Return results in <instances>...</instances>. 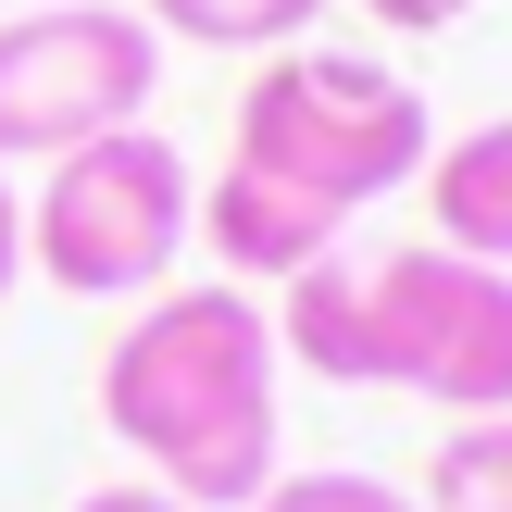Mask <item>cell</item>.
Returning <instances> with one entry per match:
<instances>
[{
    "instance_id": "obj_1",
    "label": "cell",
    "mask_w": 512,
    "mask_h": 512,
    "mask_svg": "<svg viewBox=\"0 0 512 512\" xmlns=\"http://www.w3.org/2000/svg\"><path fill=\"white\" fill-rule=\"evenodd\" d=\"M275 375H288V350H275L263 288L200 275V288L125 300V338L100 350L88 400L113 425V450H138V488L188 512H250L288 475L275 463Z\"/></svg>"
},
{
    "instance_id": "obj_2",
    "label": "cell",
    "mask_w": 512,
    "mask_h": 512,
    "mask_svg": "<svg viewBox=\"0 0 512 512\" xmlns=\"http://www.w3.org/2000/svg\"><path fill=\"white\" fill-rule=\"evenodd\" d=\"M425 150H438V113L400 63H375V50H263V75L238 88V150L225 163L275 175L325 213H375L425 175Z\"/></svg>"
},
{
    "instance_id": "obj_3",
    "label": "cell",
    "mask_w": 512,
    "mask_h": 512,
    "mask_svg": "<svg viewBox=\"0 0 512 512\" xmlns=\"http://www.w3.org/2000/svg\"><path fill=\"white\" fill-rule=\"evenodd\" d=\"M188 213H200L188 150L150 138V125H113V138L38 163L25 275L63 288V300H150V288H175V263H188Z\"/></svg>"
},
{
    "instance_id": "obj_4",
    "label": "cell",
    "mask_w": 512,
    "mask_h": 512,
    "mask_svg": "<svg viewBox=\"0 0 512 512\" xmlns=\"http://www.w3.org/2000/svg\"><path fill=\"white\" fill-rule=\"evenodd\" d=\"M175 50L138 25V0H38L0 13V163H63V150L150 125Z\"/></svg>"
},
{
    "instance_id": "obj_5",
    "label": "cell",
    "mask_w": 512,
    "mask_h": 512,
    "mask_svg": "<svg viewBox=\"0 0 512 512\" xmlns=\"http://www.w3.org/2000/svg\"><path fill=\"white\" fill-rule=\"evenodd\" d=\"M363 313H375V388H413L425 413L475 425L512 413V275L475 250H363Z\"/></svg>"
},
{
    "instance_id": "obj_6",
    "label": "cell",
    "mask_w": 512,
    "mask_h": 512,
    "mask_svg": "<svg viewBox=\"0 0 512 512\" xmlns=\"http://www.w3.org/2000/svg\"><path fill=\"white\" fill-rule=\"evenodd\" d=\"M338 225L350 213H325V200H300V188H275V175L225 163L213 188H200V213H188V250H213L225 288H288V275H313L325 250H338Z\"/></svg>"
},
{
    "instance_id": "obj_7",
    "label": "cell",
    "mask_w": 512,
    "mask_h": 512,
    "mask_svg": "<svg viewBox=\"0 0 512 512\" xmlns=\"http://www.w3.org/2000/svg\"><path fill=\"white\" fill-rule=\"evenodd\" d=\"M275 313V350H288L300 375H325V388H375V313H363V250H325L313 275H288V288L263 300Z\"/></svg>"
},
{
    "instance_id": "obj_8",
    "label": "cell",
    "mask_w": 512,
    "mask_h": 512,
    "mask_svg": "<svg viewBox=\"0 0 512 512\" xmlns=\"http://www.w3.org/2000/svg\"><path fill=\"white\" fill-rule=\"evenodd\" d=\"M425 200H438V250H475L512 275V113L425 150Z\"/></svg>"
},
{
    "instance_id": "obj_9",
    "label": "cell",
    "mask_w": 512,
    "mask_h": 512,
    "mask_svg": "<svg viewBox=\"0 0 512 512\" xmlns=\"http://www.w3.org/2000/svg\"><path fill=\"white\" fill-rule=\"evenodd\" d=\"M138 25L175 50H300L325 0H138Z\"/></svg>"
},
{
    "instance_id": "obj_10",
    "label": "cell",
    "mask_w": 512,
    "mask_h": 512,
    "mask_svg": "<svg viewBox=\"0 0 512 512\" xmlns=\"http://www.w3.org/2000/svg\"><path fill=\"white\" fill-rule=\"evenodd\" d=\"M413 500H425V512H512V413H475V425H450Z\"/></svg>"
},
{
    "instance_id": "obj_11",
    "label": "cell",
    "mask_w": 512,
    "mask_h": 512,
    "mask_svg": "<svg viewBox=\"0 0 512 512\" xmlns=\"http://www.w3.org/2000/svg\"><path fill=\"white\" fill-rule=\"evenodd\" d=\"M250 512H425V500L388 488V475H350V463H338V475H275Z\"/></svg>"
},
{
    "instance_id": "obj_12",
    "label": "cell",
    "mask_w": 512,
    "mask_h": 512,
    "mask_svg": "<svg viewBox=\"0 0 512 512\" xmlns=\"http://www.w3.org/2000/svg\"><path fill=\"white\" fill-rule=\"evenodd\" d=\"M350 13H375L388 38H438V25H463L475 0H350Z\"/></svg>"
},
{
    "instance_id": "obj_13",
    "label": "cell",
    "mask_w": 512,
    "mask_h": 512,
    "mask_svg": "<svg viewBox=\"0 0 512 512\" xmlns=\"http://www.w3.org/2000/svg\"><path fill=\"white\" fill-rule=\"evenodd\" d=\"M25 288V188H13V163H0V300Z\"/></svg>"
},
{
    "instance_id": "obj_14",
    "label": "cell",
    "mask_w": 512,
    "mask_h": 512,
    "mask_svg": "<svg viewBox=\"0 0 512 512\" xmlns=\"http://www.w3.org/2000/svg\"><path fill=\"white\" fill-rule=\"evenodd\" d=\"M75 512H188V500H163V488H138V475H125V488H88Z\"/></svg>"
},
{
    "instance_id": "obj_15",
    "label": "cell",
    "mask_w": 512,
    "mask_h": 512,
    "mask_svg": "<svg viewBox=\"0 0 512 512\" xmlns=\"http://www.w3.org/2000/svg\"><path fill=\"white\" fill-rule=\"evenodd\" d=\"M0 13H13V0H0Z\"/></svg>"
}]
</instances>
